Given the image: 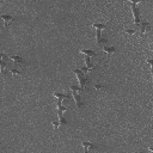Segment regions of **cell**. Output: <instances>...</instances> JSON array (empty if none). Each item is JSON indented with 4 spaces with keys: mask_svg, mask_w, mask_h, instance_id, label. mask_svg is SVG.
I'll return each instance as SVG.
<instances>
[{
    "mask_svg": "<svg viewBox=\"0 0 153 153\" xmlns=\"http://www.w3.org/2000/svg\"><path fill=\"white\" fill-rule=\"evenodd\" d=\"M129 4H130V8H131V13H133V19H134V24L136 26L140 25L141 23V12L137 7V4L141 1V0H128Z\"/></svg>",
    "mask_w": 153,
    "mask_h": 153,
    "instance_id": "cell-3",
    "label": "cell"
},
{
    "mask_svg": "<svg viewBox=\"0 0 153 153\" xmlns=\"http://www.w3.org/2000/svg\"><path fill=\"white\" fill-rule=\"evenodd\" d=\"M103 51H105V53L108 54V56H109V55H111L112 53L116 51V48H115V47H108V45L105 44V45H103Z\"/></svg>",
    "mask_w": 153,
    "mask_h": 153,
    "instance_id": "cell-12",
    "label": "cell"
},
{
    "mask_svg": "<svg viewBox=\"0 0 153 153\" xmlns=\"http://www.w3.org/2000/svg\"><path fill=\"white\" fill-rule=\"evenodd\" d=\"M13 62H14V65L17 66V65H23V63H25V61H24V59L23 57H20V56H17V55H12V56H8Z\"/></svg>",
    "mask_w": 153,
    "mask_h": 153,
    "instance_id": "cell-10",
    "label": "cell"
},
{
    "mask_svg": "<svg viewBox=\"0 0 153 153\" xmlns=\"http://www.w3.org/2000/svg\"><path fill=\"white\" fill-rule=\"evenodd\" d=\"M51 124H53V127H54V130L56 131V130H57V128H59L60 122H59V121H53V123H51Z\"/></svg>",
    "mask_w": 153,
    "mask_h": 153,
    "instance_id": "cell-15",
    "label": "cell"
},
{
    "mask_svg": "<svg viewBox=\"0 0 153 153\" xmlns=\"http://www.w3.org/2000/svg\"><path fill=\"white\" fill-rule=\"evenodd\" d=\"M92 27L96 29V41H97V44H99V45H105V44L108 43V39H105V38L102 37V30L105 29L106 25L103 24V23H93V24H92Z\"/></svg>",
    "mask_w": 153,
    "mask_h": 153,
    "instance_id": "cell-4",
    "label": "cell"
},
{
    "mask_svg": "<svg viewBox=\"0 0 153 153\" xmlns=\"http://www.w3.org/2000/svg\"><path fill=\"white\" fill-rule=\"evenodd\" d=\"M147 63L149 65V69H151V74H153V67H152V66H153V60H152V59H148V60H147Z\"/></svg>",
    "mask_w": 153,
    "mask_h": 153,
    "instance_id": "cell-14",
    "label": "cell"
},
{
    "mask_svg": "<svg viewBox=\"0 0 153 153\" xmlns=\"http://www.w3.org/2000/svg\"><path fill=\"white\" fill-rule=\"evenodd\" d=\"M69 88H71V91H72V96H73V98H74V100H75L76 108H78V109H81L82 105H84V102H82V99H81V97H80V91H82V88H81L80 86H75V85H71Z\"/></svg>",
    "mask_w": 153,
    "mask_h": 153,
    "instance_id": "cell-5",
    "label": "cell"
},
{
    "mask_svg": "<svg viewBox=\"0 0 153 153\" xmlns=\"http://www.w3.org/2000/svg\"><path fill=\"white\" fill-rule=\"evenodd\" d=\"M80 53L85 55V66L81 68V71L87 73L88 71L94 68V65L91 62V59L96 56V51H93L91 49H80Z\"/></svg>",
    "mask_w": 153,
    "mask_h": 153,
    "instance_id": "cell-2",
    "label": "cell"
},
{
    "mask_svg": "<svg viewBox=\"0 0 153 153\" xmlns=\"http://www.w3.org/2000/svg\"><path fill=\"white\" fill-rule=\"evenodd\" d=\"M139 27H140V36L142 37L148 30H149V27H151V24L148 23V22H142L141 20V23H140V25H139Z\"/></svg>",
    "mask_w": 153,
    "mask_h": 153,
    "instance_id": "cell-8",
    "label": "cell"
},
{
    "mask_svg": "<svg viewBox=\"0 0 153 153\" xmlns=\"http://www.w3.org/2000/svg\"><path fill=\"white\" fill-rule=\"evenodd\" d=\"M94 87H96V90H102V88H104V86H102V85H99V84H97Z\"/></svg>",
    "mask_w": 153,
    "mask_h": 153,
    "instance_id": "cell-17",
    "label": "cell"
},
{
    "mask_svg": "<svg viewBox=\"0 0 153 153\" xmlns=\"http://www.w3.org/2000/svg\"><path fill=\"white\" fill-rule=\"evenodd\" d=\"M0 19L4 20V27H7L8 24L14 19V17L13 16H10V14H1L0 16Z\"/></svg>",
    "mask_w": 153,
    "mask_h": 153,
    "instance_id": "cell-9",
    "label": "cell"
},
{
    "mask_svg": "<svg viewBox=\"0 0 153 153\" xmlns=\"http://www.w3.org/2000/svg\"><path fill=\"white\" fill-rule=\"evenodd\" d=\"M73 73L76 75V78H78V80H79L80 87H81L82 90H86V85L88 84V78L86 76V73L82 72V71L79 69V68H74V69H73Z\"/></svg>",
    "mask_w": 153,
    "mask_h": 153,
    "instance_id": "cell-6",
    "label": "cell"
},
{
    "mask_svg": "<svg viewBox=\"0 0 153 153\" xmlns=\"http://www.w3.org/2000/svg\"><path fill=\"white\" fill-rule=\"evenodd\" d=\"M54 97L56 98V111H57V116H59V122H60V124H67V121L63 117V114L67 111V108L65 105H62V100L68 99L69 96L63 92H54Z\"/></svg>",
    "mask_w": 153,
    "mask_h": 153,
    "instance_id": "cell-1",
    "label": "cell"
},
{
    "mask_svg": "<svg viewBox=\"0 0 153 153\" xmlns=\"http://www.w3.org/2000/svg\"><path fill=\"white\" fill-rule=\"evenodd\" d=\"M8 55L5 53H0V73L2 75H6V68H7V62H8Z\"/></svg>",
    "mask_w": 153,
    "mask_h": 153,
    "instance_id": "cell-7",
    "label": "cell"
},
{
    "mask_svg": "<svg viewBox=\"0 0 153 153\" xmlns=\"http://www.w3.org/2000/svg\"><path fill=\"white\" fill-rule=\"evenodd\" d=\"M81 145H82L84 151H85L86 153L88 152V149H90V148H96L94 143H91V142H88V141H84V142H81Z\"/></svg>",
    "mask_w": 153,
    "mask_h": 153,
    "instance_id": "cell-11",
    "label": "cell"
},
{
    "mask_svg": "<svg viewBox=\"0 0 153 153\" xmlns=\"http://www.w3.org/2000/svg\"><path fill=\"white\" fill-rule=\"evenodd\" d=\"M124 32L128 33V35H134V33H135V30H131V29H124Z\"/></svg>",
    "mask_w": 153,
    "mask_h": 153,
    "instance_id": "cell-16",
    "label": "cell"
},
{
    "mask_svg": "<svg viewBox=\"0 0 153 153\" xmlns=\"http://www.w3.org/2000/svg\"><path fill=\"white\" fill-rule=\"evenodd\" d=\"M10 72H11V74H12V75H18V74H20V71H19V69H17V68H11V69H10Z\"/></svg>",
    "mask_w": 153,
    "mask_h": 153,
    "instance_id": "cell-13",
    "label": "cell"
}]
</instances>
